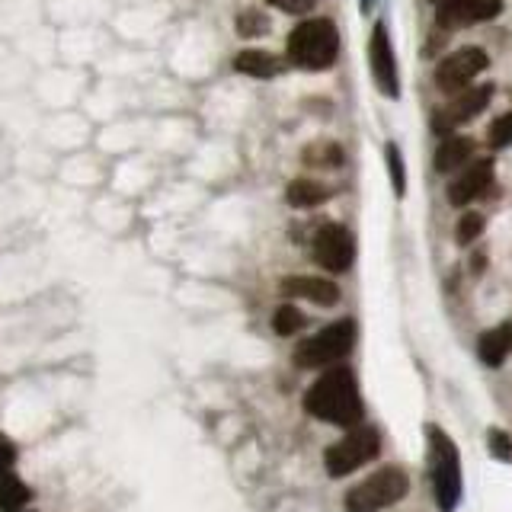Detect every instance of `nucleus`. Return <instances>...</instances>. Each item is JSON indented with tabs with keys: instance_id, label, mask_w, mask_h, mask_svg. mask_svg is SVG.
I'll return each instance as SVG.
<instances>
[{
	"instance_id": "obj_1",
	"label": "nucleus",
	"mask_w": 512,
	"mask_h": 512,
	"mask_svg": "<svg viewBox=\"0 0 512 512\" xmlns=\"http://www.w3.org/2000/svg\"><path fill=\"white\" fill-rule=\"evenodd\" d=\"M304 410L317 416V420H327L336 426H359L362 394L356 375L349 368H330V372H324L304 394Z\"/></svg>"
},
{
	"instance_id": "obj_2",
	"label": "nucleus",
	"mask_w": 512,
	"mask_h": 512,
	"mask_svg": "<svg viewBox=\"0 0 512 512\" xmlns=\"http://www.w3.org/2000/svg\"><path fill=\"white\" fill-rule=\"evenodd\" d=\"M340 52V32L330 20H304L288 36V58L304 71H324Z\"/></svg>"
},
{
	"instance_id": "obj_3",
	"label": "nucleus",
	"mask_w": 512,
	"mask_h": 512,
	"mask_svg": "<svg viewBox=\"0 0 512 512\" xmlns=\"http://www.w3.org/2000/svg\"><path fill=\"white\" fill-rule=\"evenodd\" d=\"M429 458H432V490L442 512H452L461 500V458L455 442L442 429L429 426Z\"/></svg>"
},
{
	"instance_id": "obj_4",
	"label": "nucleus",
	"mask_w": 512,
	"mask_h": 512,
	"mask_svg": "<svg viewBox=\"0 0 512 512\" xmlns=\"http://www.w3.org/2000/svg\"><path fill=\"white\" fill-rule=\"evenodd\" d=\"M410 490V480L400 468H381L372 477H365L346 493V512H378L394 506L400 496Z\"/></svg>"
},
{
	"instance_id": "obj_5",
	"label": "nucleus",
	"mask_w": 512,
	"mask_h": 512,
	"mask_svg": "<svg viewBox=\"0 0 512 512\" xmlns=\"http://www.w3.org/2000/svg\"><path fill=\"white\" fill-rule=\"evenodd\" d=\"M356 343V320H336V324L324 327L320 333H314L311 340H304L295 349V365L301 368H324L340 362L346 352Z\"/></svg>"
},
{
	"instance_id": "obj_6",
	"label": "nucleus",
	"mask_w": 512,
	"mask_h": 512,
	"mask_svg": "<svg viewBox=\"0 0 512 512\" xmlns=\"http://www.w3.org/2000/svg\"><path fill=\"white\" fill-rule=\"evenodd\" d=\"M381 448V439L372 426H356L349 429L346 436L327 448L324 464H327V474L330 477H346L352 471H359L362 464H368Z\"/></svg>"
},
{
	"instance_id": "obj_7",
	"label": "nucleus",
	"mask_w": 512,
	"mask_h": 512,
	"mask_svg": "<svg viewBox=\"0 0 512 512\" xmlns=\"http://www.w3.org/2000/svg\"><path fill=\"white\" fill-rule=\"evenodd\" d=\"M490 96H493V87H490V84L458 90L455 100L448 103V106H442V109L436 112V116H432V132L442 135V138L455 135V128H458V125L471 122L474 116H480V112L487 109Z\"/></svg>"
},
{
	"instance_id": "obj_8",
	"label": "nucleus",
	"mask_w": 512,
	"mask_h": 512,
	"mask_svg": "<svg viewBox=\"0 0 512 512\" xmlns=\"http://www.w3.org/2000/svg\"><path fill=\"white\" fill-rule=\"evenodd\" d=\"M487 52L484 48H458L448 58H442V64L436 68V87L442 93H458L471 84V80L487 68Z\"/></svg>"
},
{
	"instance_id": "obj_9",
	"label": "nucleus",
	"mask_w": 512,
	"mask_h": 512,
	"mask_svg": "<svg viewBox=\"0 0 512 512\" xmlns=\"http://www.w3.org/2000/svg\"><path fill=\"white\" fill-rule=\"evenodd\" d=\"M352 256H356V244H352V234L343 224H324L314 234V260L324 269L346 272L352 266Z\"/></svg>"
},
{
	"instance_id": "obj_10",
	"label": "nucleus",
	"mask_w": 512,
	"mask_h": 512,
	"mask_svg": "<svg viewBox=\"0 0 512 512\" xmlns=\"http://www.w3.org/2000/svg\"><path fill=\"white\" fill-rule=\"evenodd\" d=\"M500 13H503V0H445V4L436 7V23L442 29H458V26L487 23Z\"/></svg>"
},
{
	"instance_id": "obj_11",
	"label": "nucleus",
	"mask_w": 512,
	"mask_h": 512,
	"mask_svg": "<svg viewBox=\"0 0 512 512\" xmlns=\"http://www.w3.org/2000/svg\"><path fill=\"white\" fill-rule=\"evenodd\" d=\"M368 64H372V77L384 96L397 100L400 87H397V61H394V48L388 39V29L381 23L372 29V42H368Z\"/></svg>"
},
{
	"instance_id": "obj_12",
	"label": "nucleus",
	"mask_w": 512,
	"mask_h": 512,
	"mask_svg": "<svg viewBox=\"0 0 512 512\" xmlns=\"http://www.w3.org/2000/svg\"><path fill=\"white\" fill-rule=\"evenodd\" d=\"M490 183H493V160H487V157L471 160V164L461 170L458 180H452V186H448V202L468 205V202L484 196V192L490 189Z\"/></svg>"
},
{
	"instance_id": "obj_13",
	"label": "nucleus",
	"mask_w": 512,
	"mask_h": 512,
	"mask_svg": "<svg viewBox=\"0 0 512 512\" xmlns=\"http://www.w3.org/2000/svg\"><path fill=\"white\" fill-rule=\"evenodd\" d=\"M282 292L292 295V298H308L314 304H324V308H330V304L340 301V288H336L330 279H317V276H292V279H285Z\"/></svg>"
},
{
	"instance_id": "obj_14",
	"label": "nucleus",
	"mask_w": 512,
	"mask_h": 512,
	"mask_svg": "<svg viewBox=\"0 0 512 512\" xmlns=\"http://www.w3.org/2000/svg\"><path fill=\"white\" fill-rule=\"evenodd\" d=\"M509 349H512V324H500V327H493V330H487L484 336H480L477 356L484 359V365L496 368V365L506 362Z\"/></svg>"
},
{
	"instance_id": "obj_15",
	"label": "nucleus",
	"mask_w": 512,
	"mask_h": 512,
	"mask_svg": "<svg viewBox=\"0 0 512 512\" xmlns=\"http://www.w3.org/2000/svg\"><path fill=\"white\" fill-rule=\"evenodd\" d=\"M468 160H474V141L461 138V135H448L436 151V170L452 173V170L468 164Z\"/></svg>"
},
{
	"instance_id": "obj_16",
	"label": "nucleus",
	"mask_w": 512,
	"mask_h": 512,
	"mask_svg": "<svg viewBox=\"0 0 512 512\" xmlns=\"http://www.w3.org/2000/svg\"><path fill=\"white\" fill-rule=\"evenodd\" d=\"M234 68L250 77H276L282 71V61L269 52H260V48H247L234 58Z\"/></svg>"
},
{
	"instance_id": "obj_17",
	"label": "nucleus",
	"mask_w": 512,
	"mask_h": 512,
	"mask_svg": "<svg viewBox=\"0 0 512 512\" xmlns=\"http://www.w3.org/2000/svg\"><path fill=\"white\" fill-rule=\"evenodd\" d=\"M29 487L13 471L0 477V512H16L29 503Z\"/></svg>"
},
{
	"instance_id": "obj_18",
	"label": "nucleus",
	"mask_w": 512,
	"mask_h": 512,
	"mask_svg": "<svg viewBox=\"0 0 512 512\" xmlns=\"http://www.w3.org/2000/svg\"><path fill=\"white\" fill-rule=\"evenodd\" d=\"M327 196H330V192L320 183H314V180H295L285 192L288 205H295V208H314L320 202H327Z\"/></svg>"
},
{
	"instance_id": "obj_19",
	"label": "nucleus",
	"mask_w": 512,
	"mask_h": 512,
	"mask_svg": "<svg viewBox=\"0 0 512 512\" xmlns=\"http://www.w3.org/2000/svg\"><path fill=\"white\" fill-rule=\"evenodd\" d=\"M304 160L314 167H340L343 164V151L336 148L330 141H320V144H311L308 151H304Z\"/></svg>"
},
{
	"instance_id": "obj_20",
	"label": "nucleus",
	"mask_w": 512,
	"mask_h": 512,
	"mask_svg": "<svg viewBox=\"0 0 512 512\" xmlns=\"http://www.w3.org/2000/svg\"><path fill=\"white\" fill-rule=\"evenodd\" d=\"M304 327V314L295 308V304H282V308L272 314V330L279 336H292Z\"/></svg>"
},
{
	"instance_id": "obj_21",
	"label": "nucleus",
	"mask_w": 512,
	"mask_h": 512,
	"mask_svg": "<svg viewBox=\"0 0 512 512\" xmlns=\"http://www.w3.org/2000/svg\"><path fill=\"white\" fill-rule=\"evenodd\" d=\"M384 157H388V170H391V186L397 196H404L407 189V173H404V157H400V148L394 141H388V148H384Z\"/></svg>"
},
{
	"instance_id": "obj_22",
	"label": "nucleus",
	"mask_w": 512,
	"mask_h": 512,
	"mask_svg": "<svg viewBox=\"0 0 512 512\" xmlns=\"http://www.w3.org/2000/svg\"><path fill=\"white\" fill-rule=\"evenodd\" d=\"M480 231H484V218H480L477 212H468V215H461L455 237H458L461 247H468V244H474V240L480 237Z\"/></svg>"
},
{
	"instance_id": "obj_23",
	"label": "nucleus",
	"mask_w": 512,
	"mask_h": 512,
	"mask_svg": "<svg viewBox=\"0 0 512 512\" xmlns=\"http://www.w3.org/2000/svg\"><path fill=\"white\" fill-rule=\"evenodd\" d=\"M490 144L493 148H509L512 144V112H506V116L490 125Z\"/></svg>"
},
{
	"instance_id": "obj_24",
	"label": "nucleus",
	"mask_w": 512,
	"mask_h": 512,
	"mask_svg": "<svg viewBox=\"0 0 512 512\" xmlns=\"http://www.w3.org/2000/svg\"><path fill=\"white\" fill-rule=\"evenodd\" d=\"M237 29H240V36H263V32L269 29V20H266L263 13L250 10V13H244L237 20Z\"/></svg>"
},
{
	"instance_id": "obj_25",
	"label": "nucleus",
	"mask_w": 512,
	"mask_h": 512,
	"mask_svg": "<svg viewBox=\"0 0 512 512\" xmlns=\"http://www.w3.org/2000/svg\"><path fill=\"white\" fill-rule=\"evenodd\" d=\"M487 445H490V455L496 461H509L512 458V442L503 429H490V436H487Z\"/></svg>"
},
{
	"instance_id": "obj_26",
	"label": "nucleus",
	"mask_w": 512,
	"mask_h": 512,
	"mask_svg": "<svg viewBox=\"0 0 512 512\" xmlns=\"http://www.w3.org/2000/svg\"><path fill=\"white\" fill-rule=\"evenodd\" d=\"M13 461H16V445L4 436V432H0V477L10 474Z\"/></svg>"
},
{
	"instance_id": "obj_27",
	"label": "nucleus",
	"mask_w": 512,
	"mask_h": 512,
	"mask_svg": "<svg viewBox=\"0 0 512 512\" xmlns=\"http://www.w3.org/2000/svg\"><path fill=\"white\" fill-rule=\"evenodd\" d=\"M269 4L285 10V13H304V10L314 7V0H269Z\"/></svg>"
},
{
	"instance_id": "obj_28",
	"label": "nucleus",
	"mask_w": 512,
	"mask_h": 512,
	"mask_svg": "<svg viewBox=\"0 0 512 512\" xmlns=\"http://www.w3.org/2000/svg\"><path fill=\"white\" fill-rule=\"evenodd\" d=\"M432 4H445V0H432Z\"/></svg>"
}]
</instances>
